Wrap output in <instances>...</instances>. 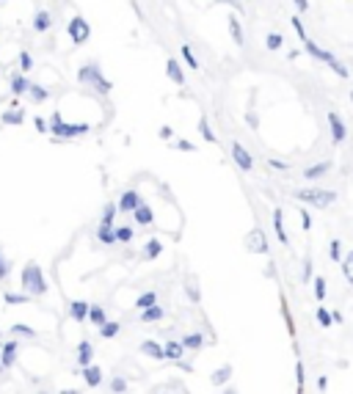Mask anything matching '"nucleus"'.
I'll return each instance as SVG.
<instances>
[{
	"label": "nucleus",
	"instance_id": "9",
	"mask_svg": "<svg viewBox=\"0 0 353 394\" xmlns=\"http://www.w3.org/2000/svg\"><path fill=\"white\" fill-rule=\"evenodd\" d=\"M138 204H141V193H138V190H124L121 199L116 201V209H119V213H133Z\"/></svg>",
	"mask_w": 353,
	"mask_h": 394
},
{
	"label": "nucleus",
	"instance_id": "63",
	"mask_svg": "<svg viewBox=\"0 0 353 394\" xmlns=\"http://www.w3.org/2000/svg\"><path fill=\"white\" fill-rule=\"evenodd\" d=\"M0 3H3V0H0Z\"/></svg>",
	"mask_w": 353,
	"mask_h": 394
},
{
	"label": "nucleus",
	"instance_id": "22",
	"mask_svg": "<svg viewBox=\"0 0 353 394\" xmlns=\"http://www.w3.org/2000/svg\"><path fill=\"white\" fill-rule=\"evenodd\" d=\"M329 171H331V163L323 160V163H315V166H309L307 171H304V176H307V179H320V176L329 174Z\"/></svg>",
	"mask_w": 353,
	"mask_h": 394
},
{
	"label": "nucleus",
	"instance_id": "28",
	"mask_svg": "<svg viewBox=\"0 0 353 394\" xmlns=\"http://www.w3.org/2000/svg\"><path fill=\"white\" fill-rule=\"evenodd\" d=\"M180 342H182V348H185V350H199L201 345H205V336H201V334H185Z\"/></svg>",
	"mask_w": 353,
	"mask_h": 394
},
{
	"label": "nucleus",
	"instance_id": "15",
	"mask_svg": "<svg viewBox=\"0 0 353 394\" xmlns=\"http://www.w3.org/2000/svg\"><path fill=\"white\" fill-rule=\"evenodd\" d=\"M182 356H185V348H182V342L171 339V342L163 345V358H168V361H180Z\"/></svg>",
	"mask_w": 353,
	"mask_h": 394
},
{
	"label": "nucleus",
	"instance_id": "53",
	"mask_svg": "<svg viewBox=\"0 0 353 394\" xmlns=\"http://www.w3.org/2000/svg\"><path fill=\"white\" fill-rule=\"evenodd\" d=\"M295 375H298V389H304V364H295Z\"/></svg>",
	"mask_w": 353,
	"mask_h": 394
},
{
	"label": "nucleus",
	"instance_id": "43",
	"mask_svg": "<svg viewBox=\"0 0 353 394\" xmlns=\"http://www.w3.org/2000/svg\"><path fill=\"white\" fill-rule=\"evenodd\" d=\"M325 292H329V290H325V278L323 276H315V298H317V301H323Z\"/></svg>",
	"mask_w": 353,
	"mask_h": 394
},
{
	"label": "nucleus",
	"instance_id": "13",
	"mask_svg": "<svg viewBox=\"0 0 353 394\" xmlns=\"http://www.w3.org/2000/svg\"><path fill=\"white\" fill-rule=\"evenodd\" d=\"M130 215H133V221L138 223V226H149V223H152V218H155V215H152V207L144 204V201H141V204L135 207Z\"/></svg>",
	"mask_w": 353,
	"mask_h": 394
},
{
	"label": "nucleus",
	"instance_id": "27",
	"mask_svg": "<svg viewBox=\"0 0 353 394\" xmlns=\"http://www.w3.org/2000/svg\"><path fill=\"white\" fill-rule=\"evenodd\" d=\"M25 94H28V97L33 99V102H44V99H50V91H47L44 86H36V83H31Z\"/></svg>",
	"mask_w": 353,
	"mask_h": 394
},
{
	"label": "nucleus",
	"instance_id": "39",
	"mask_svg": "<svg viewBox=\"0 0 353 394\" xmlns=\"http://www.w3.org/2000/svg\"><path fill=\"white\" fill-rule=\"evenodd\" d=\"M182 58H185V64L191 66V69H199V61H196L193 50H191V44H182Z\"/></svg>",
	"mask_w": 353,
	"mask_h": 394
},
{
	"label": "nucleus",
	"instance_id": "42",
	"mask_svg": "<svg viewBox=\"0 0 353 394\" xmlns=\"http://www.w3.org/2000/svg\"><path fill=\"white\" fill-rule=\"evenodd\" d=\"M282 44H284L282 33H268V39H265V47H268V50H279Z\"/></svg>",
	"mask_w": 353,
	"mask_h": 394
},
{
	"label": "nucleus",
	"instance_id": "38",
	"mask_svg": "<svg viewBox=\"0 0 353 394\" xmlns=\"http://www.w3.org/2000/svg\"><path fill=\"white\" fill-rule=\"evenodd\" d=\"M116 204H105V209H103V223L105 226H113V221H116Z\"/></svg>",
	"mask_w": 353,
	"mask_h": 394
},
{
	"label": "nucleus",
	"instance_id": "5",
	"mask_svg": "<svg viewBox=\"0 0 353 394\" xmlns=\"http://www.w3.org/2000/svg\"><path fill=\"white\" fill-rule=\"evenodd\" d=\"M295 199L304 201V204H312V207H320L323 209V207L334 204L337 193H334V190H315V188H309V190H298Z\"/></svg>",
	"mask_w": 353,
	"mask_h": 394
},
{
	"label": "nucleus",
	"instance_id": "47",
	"mask_svg": "<svg viewBox=\"0 0 353 394\" xmlns=\"http://www.w3.org/2000/svg\"><path fill=\"white\" fill-rule=\"evenodd\" d=\"M290 22H293V28H295V33H298V39H301V42H304V39H307V31H304V22H301V17H293V19H290Z\"/></svg>",
	"mask_w": 353,
	"mask_h": 394
},
{
	"label": "nucleus",
	"instance_id": "17",
	"mask_svg": "<svg viewBox=\"0 0 353 394\" xmlns=\"http://www.w3.org/2000/svg\"><path fill=\"white\" fill-rule=\"evenodd\" d=\"M91 358H94V345L88 342V339H83V342L78 345V366L91 364Z\"/></svg>",
	"mask_w": 353,
	"mask_h": 394
},
{
	"label": "nucleus",
	"instance_id": "35",
	"mask_svg": "<svg viewBox=\"0 0 353 394\" xmlns=\"http://www.w3.org/2000/svg\"><path fill=\"white\" fill-rule=\"evenodd\" d=\"M133 226H113V237H116V243H130L133 240Z\"/></svg>",
	"mask_w": 353,
	"mask_h": 394
},
{
	"label": "nucleus",
	"instance_id": "25",
	"mask_svg": "<svg viewBox=\"0 0 353 394\" xmlns=\"http://www.w3.org/2000/svg\"><path fill=\"white\" fill-rule=\"evenodd\" d=\"M86 320L91 323V325H97V328H99V325H103V323L108 320V314H105V309H103V306H88V314H86Z\"/></svg>",
	"mask_w": 353,
	"mask_h": 394
},
{
	"label": "nucleus",
	"instance_id": "61",
	"mask_svg": "<svg viewBox=\"0 0 353 394\" xmlns=\"http://www.w3.org/2000/svg\"><path fill=\"white\" fill-rule=\"evenodd\" d=\"M223 394H237V391H232V389H229V391H223Z\"/></svg>",
	"mask_w": 353,
	"mask_h": 394
},
{
	"label": "nucleus",
	"instance_id": "20",
	"mask_svg": "<svg viewBox=\"0 0 353 394\" xmlns=\"http://www.w3.org/2000/svg\"><path fill=\"white\" fill-rule=\"evenodd\" d=\"M28 86H31V80L25 77L22 72H17L14 77H11V94H14V97H22V94L28 91Z\"/></svg>",
	"mask_w": 353,
	"mask_h": 394
},
{
	"label": "nucleus",
	"instance_id": "36",
	"mask_svg": "<svg viewBox=\"0 0 353 394\" xmlns=\"http://www.w3.org/2000/svg\"><path fill=\"white\" fill-rule=\"evenodd\" d=\"M229 375H232V366L223 364L221 370H215V372H213V378H210V380H213L215 386H221V383H226V380H229Z\"/></svg>",
	"mask_w": 353,
	"mask_h": 394
},
{
	"label": "nucleus",
	"instance_id": "31",
	"mask_svg": "<svg viewBox=\"0 0 353 394\" xmlns=\"http://www.w3.org/2000/svg\"><path fill=\"white\" fill-rule=\"evenodd\" d=\"M97 237H99V243H103V246H113V243H116V237H113V226H105V223H99Z\"/></svg>",
	"mask_w": 353,
	"mask_h": 394
},
{
	"label": "nucleus",
	"instance_id": "23",
	"mask_svg": "<svg viewBox=\"0 0 353 394\" xmlns=\"http://www.w3.org/2000/svg\"><path fill=\"white\" fill-rule=\"evenodd\" d=\"M141 353L149 358H158V361H163V345L152 342V339H146V342H141Z\"/></svg>",
	"mask_w": 353,
	"mask_h": 394
},
{
	"label": "nucleus",
	"instance_id": "33",
	"mask_svg": "<svg viewBox=\"0 0 353 394\" xmlns=\"http://www.w3.org/2000/svg\"><path fill=\"white\" fill-rule=\"evenodd\" d=\"M11 334H14V336H25V339H36V331H33L31 325H25V323H14V325H11Z\"/></svg>",
	"mask_w": 353,
	"mask_h": 394
},
{
	"label": "nucleus",
	"instance_id": "52",
	"mask_svg": "<svg viewBox=\"0 0 353 394\" xmlns=\"http://www.w3.org/2000/svg\"><path fill=\"white\" fill-rule=\"evenodd\" d=\"M176 149H182V152H196V146L191 141H176Z\"/></svg>",
	"mask_w": 353,
	"mask_h": 394
},
{
	"label": "nucleus",
	"instance_id": "3",
	"mask_svg": "<svg viewBox=\"0 0 353 394\" xmlns=\"http://www.w3.org/2000/svg\"><path fill=\"white\" fill-rule=\"evenodd\" d=\"M47 133L56 135V138H78V135L88 133V124H72V121H64V116L56 111L50 119V124H47Z\"/></svg>",
	"mask_w": 353,
	"mask_h": 394
},
{
	"label": "nucleus",
	"instance_id": "16",
	"mask_svg": "<svg viewBox=\"0 0 353 394\" xmlns=\"http://www.w3.org/2000/svg\"><path fill=\"white\" fill-rule=\"evenodd\" d=\"M166 74H168V80L176 86H185V74H182V66L176 64V58H168L166 61Z\"/></svg>",
	"mask_w": 353,
	"mask_h": 394
},
{
	"label": "nucleus",
	"instance_id": "34",
	"mask_svg": "<svg viewBox=\"0 0 353 394\" xmlns=\"http://www.w3.org/2000/svg\"><path fill=\"white\" fill-rule=\"evenodd\" d=\"M229 33H232L235 44H243V28H240V19H237L235 14L229 17Z\"/></svg>",
	"mask_w": 353,
	"mask_h": 394
},
{
	"label": "nucleus",
	"instance_id": "58",
	"mask_svg": "<svg viewBox=\"0 0 353 394\" xmlns=\"http://www.w3.org/2000/svg\"><path fill=\"white\" fill-rule=\"evenodd\" d=\"M325 386H329V378H325V375H320V378H317V389H320V391H325Z\"/></svg>",
	"mask_w": 353,
	"mask_h": 394
},
{
	"label": "nucleus",
	"instance_id": "7",
	"mask_svg": "<svg viewBox=\"0 0 353 394\" xmlns=\"http://www.w3.org/2000/svg\"><path fill=\"white\" fill-rule=\"evenodd\" d=\"M17 350H19V345L11 339V342H3L0 345V370H11L17 361Z\"/></svg>",
	"mask_w": 353,
	"mask_h": 394
},
{
	"label": "nucleus",
	"instance_id": "41",
	"mask_svg": "<svg viewBox=\"0 0 353 394\" xmlns=\"http://www.w3.org/2000/svg\"><path fill=\"white\" fill-rule=\"evenodd\" d=\"M111 391L113 394H127V380L116 375V378H111Z\"/></svg>",
	"mask_w": 353,
	"mask_h": 394
},
{
	"label": "nucleus",
	"instance_id": "18",
	"mask_svg": "<svg viewBox=\"0 0 353 394\" xmlns=\"http://www.w3.org/2000/svg\"><path fill=\"white\" fill-rule=\"evenodd\" d=\"M86 314H88V303L86 301H72L69 303V317L74 323H86Z\"/></svg>",
	"mask_w": 353,
	"mask_h": 394
},
{
	"label": "nucleus",
	"instance_id": "2",
	"mask_svg": "<svg viewBox=\"0 0 353 394\" xmlns=\"http://www.w3.org/2000/svg\"><path fill=\"white\" fill-rule=\"evenodd\" d=\"M78 80H80L83 86L94 88V91H97L99 97H111V88H113V83L103 77V72H99V66H97V64H86V66H80Z\"/></svg>",
	"mask_w": 353,
	"mask_h": 394
},
{
	"label": "nucleus",
	"instance_id": "51",
	"mask_svg": "<svg viewBox=\"0 0 353 394\" xmlns=\"http://www.w3.org/2000/svg\"><path fill=\"white\" fill-rule=\"evenodd\" d=\"M301 226L307 229V232L312 229V218H309V213H307V209H301Z\"/></svg>",
	"mask_w": 353,
	"mask_h": 394
},
{
	"label": "nucleus",
	"instance_id": "19",
	"mask_svg": "<svg viewBox=\"0 0 353 394\" xmlns=\"http://www.w3.org/2000/svg\"><path fill=\"white\" fill-rule=\"evenodd\" d=\"M273 229H276V237H279V243H284L287 246V232H284V213H282V207H276L273 209Z\"/></svg>",
	"mask_w": 353,
	"mask_h": 394
},
{
	"label": "nucleus",
	"instance_id": "55",
	"mask_svg": "<svg viewBox=\"0 0 353 394\" xmlns=\"http://www.w3.org/2000/svg\"><path fill=\"white\" fill-rule=\"evenodd\" d=\"M295 9H298V14H307V11H309V3H307V0H295Z\"/></svg>",
	"mask_w": 353,
	"mask_h": 394
},
{
	"label": "nucleus",
	"instance_id": "37",
	"mask_svg": "<svg viewBox=\"0 0 353 394\" xmlns=\"http://www.w3.org/2000/svg\"><path fill=\"white\" fill-rule=\"evenodd\" d=\"M17 64H19V72H31L33 69V58H31V52L28 50H22V52H19V58H17Z\"/></svg>",
	"mask_w": 353,
	"mask_h": 394
},
{
	"label": "nucleus",
	"instance_id": "24",
	"mask_svg": "<svg viewBox=\"0 0 353 394\" xmlns=\"http://www.w3.org/2000/svg\"><path fill=\"white\" fill-rule=\"evenodd\" d=\"M163 254V243L160 240H149L146 246H144V254H141V259H158V256Z\"/></svg>",
	"mask_w": 353,
	"mask_h": 394
},
{
	"label": "nucleus",
	"instance_id": "48",
	"mask_svg": "<svg viewBox=\"0 0 353 394\" xmlns=\"http://www.w3.org/2000/svg\"><path fill=\"white\" fill-rule=\"evenodd\" d=\"M329 254H331V259L339 262L342 259V251H339V240H331V246H329Z\"/></svg>",
	"mask_w": 353,
	"mask_h": 394
},
{
	"label": "nucleus",
	"instance_id": "49",
	"mask_svg": "<svg viewBox=\"0 0 353 394\" xmlns=\"http://www.w3.org/2000/svg\"><path fill=\"white\" fill-rule=\"evenodd\" d=\"M33 127H36V133L47 135V121H44V116H36V119H33Z\"/></svg>",
	"mask_w": 353,
	"mask_h": 394
},
{
	"label": "nucleus",
	"instance_id": "60",
	"mask_svg": "<svg viewBox=\"0 0 353 394\" xmlns=\"http://www.w3.org/2000/svg\"><path fill=\"white\" fill-rule=\"evenodd\" d=\"M61 394H80V389H64Z\"/></svg>",
	"mask_w": 353,
	"mask_h": 394
},
{
	"label": "nucleus",
	"instance_id": "57",
	"mask_svg": "<svg viewBox=\"0 0 353 394\" xmlns=\"http://www.w3.org/2000/svg\"><path fill=\"white\" fill-rule=\"evenodd\" d=\"M221 3H229L235 11H240V14H243V3H240V0H221Z\"/></svg>",
	"mask_w": 353,
	"mask_h": 394
},
{
	"label": "nucleus",
	"instance_id": "54",
	"mask_svg": "<svg viewBox=\"0 0 353 394\" xmlns=\"http://www.w3.org/2000/svg\"><path fill=\"white\" fill-rule=\"evenodd\" d=\"M160 138H163V141H171V138H174V130H171L168 124H166V127H160Z\"/></svg>",
	"mask_w": 353,
	"mask_h": 394
},
{
	"label": "nucleus",
	"instance_id": "14",
	"mask_svg": "<svg viewBox=\"0 0 353 394\" xmlns=\"http://www.w3.org/2000/svg\"><path fill=\"white\" fill-rule=\"evenodd\" d=\"M50 28H53V14L47 9H39L36 17H33V31L44 33V31H50Z\"/></svg>",
	"mask_w": 353,
	"mask_h": 394
},
{
	"label": "nucleus",
	"instance_id": "50",
	"mask_svg": "<svg viewBox=\"0 0 353 394\" xmlns=\"http://www.w3.org/2000/svg\"><path fill=\"white\" fill-rule=\"evenodd\" d=\"M185 292H188V298H191L193 303H196V301H199V298H201V295H199V290H196L193 284H188V287H185Z\"/></svg>",
	"mask_w": 353,
	"mask_h": 394
},
{
	"label": "nucleus",
	"instance_id": "32",
	"mask_svg": "<svg viewBox=\"0 0 353 394\" xmlns=\"http://www.w3.org/2000/svg\"><path fill=\"white\" fill-rule=\"evenodd\" d=\"M3 301L9 303V306H17V303H31V295L28 292H6Z\"/></svg>",
	"mask_w": 353,
	"mask_h": 394
},
{
	"label": "nucleus",
	"instance_id": "44",
	"mask_svg": "<svg viewBox=\"0 0 353 394\" xmlns=\"http://www.w3.org/2000/svg\"><path fill=\"white\" fill-rule=\"evenodd\" d=\"M9 273H11V262L6 259V254L0 251V281H6V278H9Z\"/></svg>",
	"mask_w": 353,
	"mask_h": 394
},
{
	"label": "nucleus",
	"instance_id": "6",
	"mask_svg": "<svg viewBox=\"0 0 353 394\" xmlns=\"http://www.w3.org/2000/svg\"><path fill=\"white\" fill-rule=\"evenodd\" d=\"M66 33H69L72 44H83L91 39V25H88L83 17H72L69 25H66Z\"/></svg>",
	"mask_w": 353,
	"mask_h": 394
},
{
	"label": "nucleus",
	"instance_id": "12",
	"mask_svg": "<svg viewBox=\"0 0 353 394\" xmlns=\"http://www.w3.org/2000/svg\"><path fill=\"white\" fill-rule=\"evenodd\" d=\"M232 157H235V163H237V168H243V171H251V168H254V160H251V154H248L240 144H232Z\"/></svg>",
	"mask_w": 353,
	"mask_h": 394
},
{
	"label": "nucleus",
	"instance_id": "26",
	"mask_svg": "<svg viewBox=\"0 0 353 394\" xmlns=\"http://www.w3.org/2000/svg\"><path fill=\"white\" fill-rule=\"evenodd\" d=\"M119 331H121V325L116 320H105L103 325H99V336L103 339H113V336H119Z\"/></svg>",
	"mask_w": 353,
	"mask_h": 394
},
{
	"label": "nucleus",
	"instance_id": "21",
	"mask_svg": "<svg viewBox=\"0 0 353 394\" xmlns=\"http://www.w3.org/2000/svg\"><path fill=\"white\" fill-rule=\"evenodd\" d=\"M163 317H166V309H160L158 303H155V306H146L141 311V323H158Z\"/></svg>",
	"mask_w": 353,
	"mask_h": 394
},
{
	"label": "nucleus",
	"instance_id": "11",
	"mask_svg": "<svg viewBox=\"0 0 353 394\" xmlns=\"http://www.w3.org/2000/svg\"><path fill=\"white\" fill-rule=\"evenodd\" d=\"M80 375H83V380H86L88 389H97V386L103 383V370H99V366H94V364H86Z\"/></svg>",
	"mask_w": 353,
	"mask_h": 394
},
{
	"label": "nucleus",
	"instance_id": "45",
	"mask_svg": "<svg viewBox=\"0 0 353 394\" xmlns=\"http://www.w3.org/2000/svg\"><path fill=\"white\" fill-rule=\"evenodd\" d=\"M317 323H320L323 328H329V325H331V314H329V309L317 306Z\"/></svg>",
	"mask_w": 353,
	"mask_h": 394
},
{
	"label": "nucleus",
	"instance_id": "1",
	"mask_svg": "<svg viewBox=\"0 0 353 394\" xmlns=\"http://www.w3.org/2000/svg\"><path fill=\"white\" fill-rule=\"evenodd\" d=\"M19 284H22V292H28L31 298H39L47 292V281H44V273L36 262H28L19 273Z\"/></svg>",
	"mask_w": 353,
	"mask_h": 394
},
{
	"label": "nucleus",
	"instance_id": "29",
	"mask_svg": "<svg viewBox=\"0 0 353 394\" xmlns=\"http://www.w3.org/2000/svg\"><path fill=\"white\" fill-rule=\"evenodd\" d=\"M158 303V292L155 290H146L138 295V301H135V309H146V306H155Z\"/></svg>",
	"mask_w": 353,
	"mask_h": 394
},
{
	"label": "nucleus",
	"instance_id": "4",
	"mask_svg": "<svg viewBox=\"0 0 353 394\" xmlns=\"http://www.w3.org/2000/svg\"><path fill=\"white\" fill-rule=\"evenodd\" d=\"M304 50H307L312 58H317V61H323V64H329L331 69H334V72L339 74V77H348V69H345V64H342V61H339V58H334V56H331L329 50H323L320 44H315V42H312L309 36L304 39Z\"/></svg>",
	"mask_w": 353,
	"mask_h": 394
},
{
	"label": "nucleus",
	"instance_id": "46",
	"mask_svg": "<svg viewBox=\"0 0 353 394\" xmlns=\"http://www.w3.org/2000/svg\"><path fill=\"white\" fill-rule=\"evenodd\" d=\"M342 262V273H345V278H348V281H353V273H350V265H353V254H348L345 256V259H339Z\"/></svg>",
	"mask_w": 353,
	"mask_h": 394
},
{
	"label": "nucleus",
	"instance_id": "10",
	"mask_svg": "<svg viewBox=\"0 0 353 394\" xmlns=\"http://www.w3.org/2000/svg\"><path fill=\"white\" fill-rule=\"evenodd\" d=\"M0 124H9V127H19V124H25V111L19 108L17 102L9 108V111L0 116Z\"/></svg>",
	"mask_w": 353,
	"mask_h": 394
},
{
	"label": "nucleus",
	"instance_id": "56",
	"mask_svg": "<svg viewBox=\"0 0 353 394\" xmlns=\"http://www.w3.org/2000/svg\"><path fill=\"white\" fill-rule=\"evenodd\" d=\"M309 278H312V259L304 262V281H309Z\"/></svg>",
	"mask_w": 353,
	"mask_h": 394
},
{
	"label": "nucleus",
	"instance_id": "59",
	"mask_svg": "<svg viewBox=\"0 0 353 394\" xmlns=\"http://www.w3.org/2000/svg\"><path fill=\"white\" fill-rule=\"evenodd\" d=\"M270 166L279 168V171H287V163H282V160H270Z\"/></svg>",
	"mask_w": 353,
	"mask_h": 394
},
{
	"label": "nucleus",
	"instance_id": "40",
	"mask_svg": "<svg viewBox=\"0 0 353 394\" xmlns=\"http://www.w3.org/2000/svg\"><path fill=\"white\" fill-rule=\"evenodd\" d=\"M248 240H251V246H248L251 251H265V254H268V243H262V234L260 232H254Z\"/></svg>",
	"mask_w": 353,
	"mask_h": 394
},
{
	"label": "nucleus",
	"instance_id": "8",
	"mask_svg": "<svg viewBox=\"0 0 353 394\" xmlns=\"http://www.w3.org/2000/svg\"><path fill=\"white\" fill-rule=\"evenodd\" d=\"M329 124H331V135H334V144H342L348 138V127H345L342 116L337 111H329Z\"/></svg>",
	"mask_w": 353,
	"mask_h": 394
},
{
	"label": "nucleus",
	"instance_id": "30",
	"mask_svg": "<svg viewBox=\"0 0 353 394\" xmlns=\"http://www.w3.org/2000/svg\"><path fill=\"white\" fill-rule=\"evenodd\" d=\"M199 133H201V138H205L207 144H215V141H218V135L213 133V127H210L207 116H201V119H199Z\"/></svg>",
	"mask_w": 353,
	"mask_h": 394
},
{
	"label": "nucleus",
	"instance_id": "62",
	"mask_svg": "<svg viewBox=\"0 0 353 394\" xmlns=\"http://www.w3.org/2000/svg\"><path fill=\"white\" fill-rule=\"evenodd\" d=\"M0 345H3V339H0Z\"/></svg>",
	"mask_w": 353,
	"mask_h": 394
}]
</instances>
